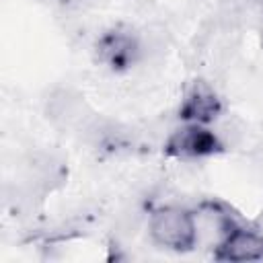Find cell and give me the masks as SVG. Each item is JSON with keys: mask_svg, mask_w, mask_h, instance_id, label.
I'll use <instances>...</instances> for the list:
<instances>
[{"mask_svg": "<svg viewBox=\"0 0 263 263\" xmlns=\"http://www.w3.org/2000/svg\"><path fill=\"white\" fill-rule=\"evenodd\" d=\"M220 240L214 249L218 261H259L263 259V234L247 228L232 220L228 214L222 216Z\"/></svg>", "mask_w": 263, "mask_h": 263, "instance_id": "obj_4", "label": "cell"}, {"mask_svg": "<svg viewBox=\"0 0 263 263\" xmlns=\"http://www.w3.org/2000/svg\"><path fill=\"white\" fill-rule=\"evenodd\" d=\"M222 99L208 82H193L179 105V119L183 123L210 125L222 115Z\"/></svg>", "mask_w": 263, "mask_h": 263, "instance_id": "obj_5", "label": "cell"}, {"mask_svg": "<svg viewBox=\"0 0 263 263\" xmlns=\"http://www.w3.org/2000/svg\"><path fill=\"white\" fill-rule=\"evenodd\" d=\"M92 58L111 74H127L144 58L142 37L129 25H113L95 39Z\"/></svg>", "mask_w": 263, "mask_h": 263, "instance_id": "obj_1", "label": "cell"}, {"mask_svg": "<svg viewBox=\"0 0 263 263\" xmlns=\"http://www.w3.org/2000/svg\"><path fill=\"white\" fill-rule=\"evenodd\" d=\"M148 234L160 249L173 253H187L197 242L195 214L181 205L156 208L148 218Z\"/></svg>", "mask_w": 263, "mask_h": 263, "instance_id": "obj_2", "label": "cell"}, {"mask_svg": "<svg viewBox=\"0 0 263 263\" xmlns=\"http://www.w3.org/2000/svg\"><path fill=\"white\" fill-rule=\"evenodd\" d=\"M261 18H263V4H261Z\"/></svg>", "mask_w": 263, "mask_h": 263, "instance_id": "obj_6", "label": "cell"}, {"mask_svg": "<svg viewBox=\"0 0 263 263\" xmlns=\"http://www.w3.org/2000/svg\"><path fill=\"white\" fill-rule=\"evenodd\" d=\"M164 156L179 160H201L210 156H218L224 152V142L220 136L201 123H183L173 129L162 148Z\"/></svg>", "mask_w": 263, "mask_h": 263, "instance_id": "obj_3", "label": "cell"}]
</instances>
